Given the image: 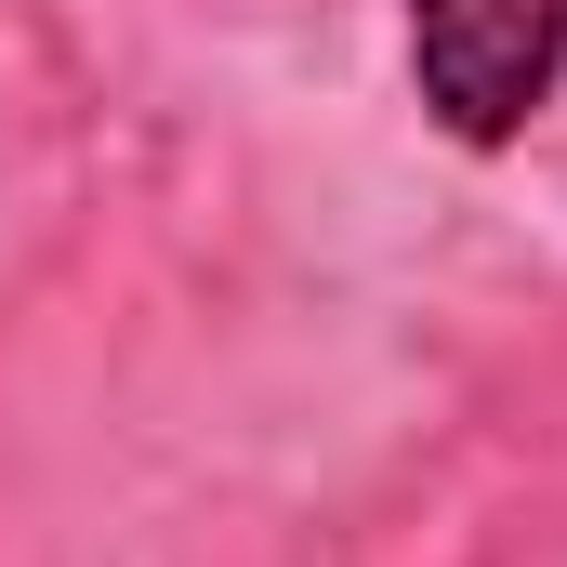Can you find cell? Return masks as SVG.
Here are the masks:
<instances>
[{
	"label": "cell",
	"mask_w": 567,
	"mask_h": 567,
	"mask_svg": "<svg viewBox=\"0 0 567 567\" xmlns=\"http://www.w3.org/2000/svg\"><path fill=\"white\" fill-rule=\"evenodd\" d=\"M410 80L449 145H515L567 80V0H410Z\"/></svg>",
	"instance_id": "1"
}]
</instances>
